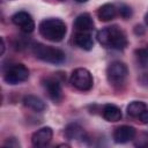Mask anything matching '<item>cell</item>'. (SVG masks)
<instances>
[{
	"mask_svg": "<svg viewBox=\"0 0 148 148\" xmlns=\"http://www.w3.org/2000/svg\"><path fill=\"white\" fill-rule=\"evenodd\" d=\"M74 28L77 31H89L94 28V21L88 13H82L76 16L74 21Z\"/></svg>",
	"mask_w": 148,
	"mask_h": 148,
	"instance_id": "8fae6325",
	"label": "cell"
},
{
	"mask_svg": "<svg viewBox=\"0 0 148 148\" xmlns=\"http://www.w3.org/2000/svg\"><path fill=\"white\" fill-rule=\"evenodd\" d=\"M23 104L27 108H29V109H31V110H34L36 112H42L46 108L45 103L39 97H37L35 95H27V96H24L23 97Z\"/></svg>",
	"mask_w": 148,
	"mask_h": 148,
	"instance_id": "9a60e30c",
	"label": "cell"
},
{
	"mask_svg": "<svg viewBox=\"0 0 148 148\" xmlns=\"http://www.w3.org/2000/svg\"><path fill=\"white\" fill-rule=\"evenodd\" d=\"M3 146H7V147H20V143L16 141L15 138H8L7 141L3 143Z\"/></svg>",
	"mask_w": 148,
	"mask_h": 148,
	"instance_id": "44dd1931",
	"label": "cell"
},
{
	"mask_svg": "<svg viewBox=\"0 0 148 148\" xmlns=\"http://www.w3.org/2000/svg\"><path fill=\"white\" fill-rule=\"evenodd\" d=\"M102 116L106 121L116 123L121 119V111L114 104H105L102 110Z\"/></svg>",
	"mask_w": 148,
	"mask_h": 148,
	"instance_id": "4fadbf2b",
	"label": "cell"
},
{
	"mask_svg": "<svg viewBox=\"0 0 148 148\" xmlns=\"http://www.w3.org/2000/svg\"><path fill=\"white\" fill-rule=\"evenodd\" d=\"M134 31H135V34L136 35H141V34H143L145 32V30H143V28L141 27V25H135V29H134Z\"/></svg>",
	"mask_w": 148,
	"mask_h": 148,
	"instance_id": "603a6c76",
	"label": "cell"
},
{
	"mask_svg": "<svg viewBox=\"0 0 148 148\" xmlns=\"http://www.w3.org/2000/svg\"><path fill=\"white\" fill-rule=\"evenodd\" d=\"M134 53H135V58L140 67L148 68V47L136 49Z\"/></svg>",
	"mask_w": 148,
	"mask_h": 148,
	"instance_id": "ac0fdd59",
	"label": "cell"
},
{
	"mask_svg": "<svg viewBox=\"0 0 148 148\" xmlns=\"http://www.w3.org/2000/svg\"><path fill=\"white\" fill-rule=\"evenodd\" d=\"M39 34L50 42H60L64 39L67 32L66 24L60 18H45L38 25Z\"/></svg>",
	"mask_w": 148,
	"mask_h": 148,
	"instance_id": "7a4b0ae2",
	"label": "cell"
},
{
	"mask_svg": "<svg viewBox=\"0 0 148 148\" xmlns=\"http://www.w3.org/2000/svg\"><path fill=\"white\" fill-rule=\"evenodd\" d=\"M116 15H117V8L112 3H104L97 10V16L103 22L112 20Z\"/></svg>",
	"mask_w": 148,
	"mask_h": 148,
	"instance_id": "5bb4252c",
	"label": "cell"
},
{
	"mask_svg": "<svg viewBox=\"0 0 148 148\" xmlns=\"http://www.w3.org/2000/svg\"><path fill=\"white\" fill-rule=\"evenodd\" d=\"M136 136V135H135ZM134 145L136 146V147H147L148 146V133H146V132H143V133H140L138 136H136V139H135V141H134Z\"/></svg>",
	"mask_w": 148,
	"mask_h": 148,
	"instance_id": "d6986e66",
	"label": "cell"
},
{
	"mask_svg": "<svg viewBox=\"0 0 148 148\" xmlns=\"http://www.w3.org/2000/svg\"><path fill=\"white\" fill-rule=\"evenodd\" d=\"M32 52L36 56V58L50 64H61L66 59V54L62 50L49 45H44L40 43L34 44Z\"/></svg>",
	"mask_w": 148,
	"mask_h": 148,
	"instance_id": "3957f363",
	"label": "cell"
},
{
	"mask_svg": "<svg viewBox=\"0 0 148 148\" xmlns=\"http://www.w3.org/2000/svg\"><path fill=\"white\" fill-rule=\"evenodd\" d=\"M28 77H29V69L23 64H15L10 66L3 75V80L8 84H17L24 82L28 80Z\"/></svg>",
	"mask_w": 148,
	"mask_h": 148,
	"instance_id": "5b68a950",
	"label": "cell"
},
{
	"mask_svg": "<svg viewBox=\"0 0 148 148\" xmlns=\"http://www.w3.org/2000/svg\"><path fill=\"white\" fill-rule=\"evenodd\" d=\"M74 43L76 46H79L82 50L90 51L94 46V40L90 36V34L86 31H77L74 36Z\"/></svg>",
	"mask_w": 148,
	"mask_h": 148,
	"instance_id": "7c38bea8",
	"label": "cell"
},
{
	"mask_svg": "<svg viewBox=\"0 0 148 148\" xmlns=\"http://www.w3.org/2000/svg\"><path fill=\"white\" fill-rule=\"evenodd\" d=\"M136 135V130L130 125H121L113 132V140L117 143H126L133 140Z\"/></svg>",
	"mask_w": 148,
	"mask_h": 148,
	"instance_id": "9c48e42d",
	"label": "cell"
},
{
	"mask_svg": "<svg viewBox=\"0 0 148 148\" xmlns=\"http://www.w3.org/2000/svg\"><path fill=\"white\" fill-rule=\"evenodd\" d=\"M53 136V130L50 126H45L42 127L39 130H37L32 136H31V143L34 147H45L50 143V141L52 140Z\"/></svg>",
	"mask_w": 148,
	"mask_h": 148,
	"instance_id": "ba28073f",
	"label": "cell"
},
{
	"mask_svg": "<svg viewBox=\"0 0 148 148\" xmlns=\"http://www.w3.org/2000/svg\"><path fill=\"white\" fill-rule=\"evenodd\" d=\"M127 67L121 61H112L106 68V77L111 84H120L127 76Z\"/></svg>",
	"mask_w": 148,
	"mask_h": 148,
	"instance_id": "8992f818",
	"label": "cell"
},
{
	"mask_svg": "<svg viewBox=\"0 0 148 148\" xmlns=\"http://www.w3.org/2000/svg\"><path fill=\"white\" fill-rule=\"evenodd\" d=\"M139 119H140V121H141L142 124H148V110H147V109L140 113Z\"/></svg>",
	"mask_w": 148,
	"mask_h": 148,
	"instance_id": "7402d4cb",
	"label": "cell"
},
{
	"mask_svg": "<svg viewBox=\"0 0 148 148\" xmlns=\"http://www.w3.org/2000/svg\"><path fill=\"white\" fill-rule=\"evenodd\" d=\"M44 87L47 91L49 97L54 101V102H59L62 97V90H61V86L59 83V81L54 77H46L44 80Z\"/></svg>",
	"mask_w": 148,
	"mask_h": 148,
	"instance_id": "30bf717a",
	"label": "cell"
},
{
	"mask_svg": "<svg viewBox=\"0 0 148 148\" xmlns=\"http://www.w3.org/2000/svg\"><path fill=\"white\" fill-rule=\"evenodd\" d=\"M97 40L103 46L116 50H124L127 46L126 35L118 25H111L101 29L97 32Z\"/></svg>",
	"mask_w": 148,
	"mask_h": 148,
	"instance_id": "6da1fadb",
	"label": "cell"
},
{
	"mask_svg": "<svg viewBox=\"0 0 148 148\" xmlns=\"http://www.w3.org/2000/svg\"><path fill=\"white\" fill-rule=\"evenodd\" d=\"M145 23L147 24V27H148V13L145 15Z\"/></svg>",
	"mask_w": 148,
	"mask_h": 148,
	"instance_id": "d4e9b609",
	"label": "cell"
},
{
	"mask_svg": "<svg viewBox=\"0 0 148 148\" xmlns=\"http://www.w3.org/2000/svg\"><path fill=\"white\" fill-rule=\"evenodd\" d=\"M12 22L20 27V29L23 31V32H27V34H30L35 30V22L31 17L30 14H28L27 12H17L15 13L13 16H12Z\"/></svg>",
	"mask_w": 148,
	"mask_h": 148,
	"instance_id": "52a82bcc",
	"label": "cell"
},
{
	"mask_svg": "<svg viewBox=\"0 0 148 148\" xmlns=\"http://www.w3.org/2000/svg\"><path fill=\"white\" fill-rule=\"evenodd\" d=\"M119 15L123 18H130L132 16V9L127 5H120L119 7Z\"/></svg>",
	"mask_w": 148,
	"mask_h": 148,
	"instance_id": "ffe728a7",
	"label": "cell"
},
{
	"mask_svg": "<svg viewBox=\"0 0 148 148\" xmlns=\"http://www.w3.org/2000/svg\"><path fill=\"white\" fill-rule=\"evenodd\" d=\"M65 136L68 140H79L84 138V130L76 123L68 124L65 128Z\"/></svg>",
	"mask_w": 148,
	"mask_h": 148,
	"instance_id": "2e32d148",
	"label": "cell"
},
{
	"mask_svg": "<svg viewBox=\"0 0 148 148\" xmlns=\"http://www.w3.org/2000/svg\"><path fill=\"white\" fill-rule=\"evenodd\" d=\"M76 2H79V3H83V2H86V1H88V0H75Z\"/></svg>",
	"mask_w": 148,
	"mask_h": 148,
	"instance_id": "484cf974",
	"label": "cell"
},
{
	"mask_svg": "<svg viewBox=\"0 0 148 148\" xmlns=\"http://www.w3.org/2000/svg\"><path fill=\"white\" fill-rule=\"evenodd\" d=\"M69 81L74 88L81 91L90 90L94 84V79L91 73L87 68H82V67L76 68L72 72Z\"/></svg>",
	"mask_w": 148,
	"mask_h": 148,
	"instance_id": "277c9868",
	"label": "cell"
},
{
	"mask_svg": "<svg viewBox=\"0 0 148 148\" xmlns=\"http://www.w3.org/2000/svg\"><path fill=\"white\" fill-rule=\"evenodd\" d=\"M0 40H1V52H0V54L2 56L5 53V42H3V38H1Z\"/></svg>",
	"mask_w": 148,
	"mask_h": 148,
	"instance_id": "cb8c5ba5",
	"label": "cell"
},
{
	"mask_svg": "<svg viewBox=\"0 0 148 148\" xmlns=\"http://www.w3.org/2000/svg\"><path fill=\"white\" fill-rule=\"evenodd\" d=\"M146 109H147V105L143 102L134 101L127 105V114L131 117H139L140 113L142 111H145Z\"/></svg>",
	"mask_w": 148,
	"mask_h": 148,
	"instance_id": "e0dca14e",
	"label": "cell"
}]
</instances>
